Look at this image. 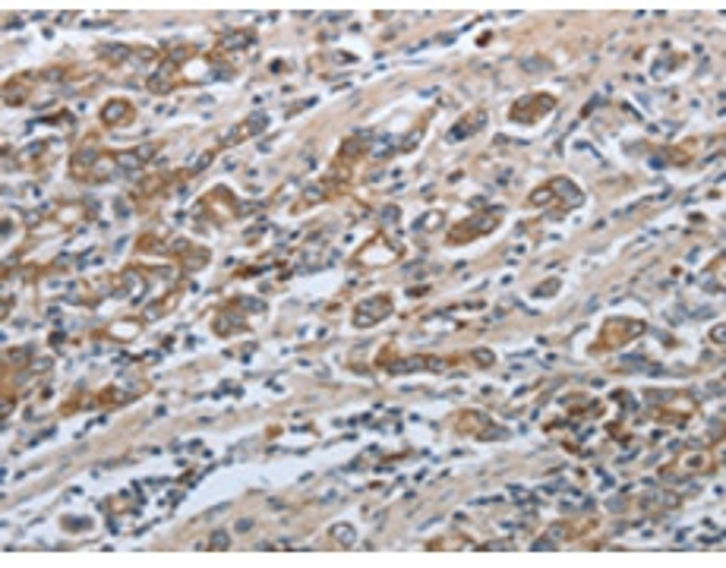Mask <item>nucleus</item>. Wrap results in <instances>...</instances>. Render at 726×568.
I'll return each instance as SVG.
<instances>
[{"label":"nucleus","instance_id":"obj_1","mask_svg":"<svg viewBox=\"0 0 726 568\" xmlns=\"http://www.w3.org/2000/svg\"><path fill=\"white\" fill-rule=\"evenodd\" d=\"M556 98L553 95H525V98H518L512 105V120H518V124H534L537 117H544V114L553 111Z\"/></svg>","mask_w":726,"mask_h":568},{"label":"nucleus","instance_id":"obj_2","mask_svg":"<svg viewBox=\"0 0 726 568\" xmlns=\"http://www.w3.org/2000/svg\"><path fill=\"white\" fill-rule=\"evenodd\" d=\"M392 313V300L389 297H370V300L361 303V313H357V326H373V322L385 319Z\"/></svg>","mask_w":726,"mask_h":568},{"label":"nucleus","instance_id":"obj_3","mask_svg":"<svg viewBox=\"0 0 726 568\" xmlns=\"http://www.w3.org/2000/svg\"><path fill=\"white\" fill-rule=\"evenodd\" d=\"M499 218H477V221H471V225H458L452 231V237L449 240L452 243H461V240H471V237H477V231H490L493 225H496Z\"/></svg>","mask_w":726,"mask_h":568},{"label":"nucleus","instance_id":"obj_4","mask_svg":"<svg viewBox=\"0 0 726 568\" xmlns=\"http://www.w3.org/2000/svg\"><path fill=\"white\" fill-rule=\"evenodd\" d=\"M130 117H133V107L127 105V101H107V107H105V124L120 126V124H127Z\"/></svg>","mask_w":726,"mask_h":568},{"label":"nucleus","instance_id":"obj_5","mask_svg":"<svg viewBox=\"0 0 726 568\" xmlns=\"http://www.w3.org/2000/svg\"><path fill=\"white\" fill-rule=\"evenodd\" d=\"M474 124H484V114H480V111H477V114H474V117H471V120H464V124H458V126H455V130H452V139H461V136H471V126H474Z\"/></svg>","mask_w":726,"mask_h":568}]
</instances>
